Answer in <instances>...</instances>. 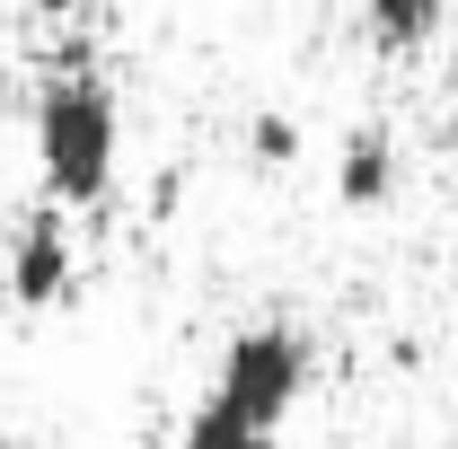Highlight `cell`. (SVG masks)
Wrapping results in <instances>:
<instances>
[{"label":"cell","instance_id":"cell-1","mask_svg":"<svg viewBox=\"0 0 458 449\" xmlns=\"http://www.w3.org/2000/svg\"><path fill=\"white\" fill-rule=\"evenodd\" d=\"M36 159L62 203H98L114 185V89L89 71V45H62V71L36 97Z\"/></svg>","mask_w":458,"mask_h":449},{"label":"cell","instance_id":"cell-2","mask_svg":"<svg viewBox=\"0 0 458 449\" xmlns=\"http://www.w3.org/2000/svg\"><path fill=\"white\" fill-rule=\"evenodd\" d=\"M300 379H309V343L291 335V326H247V335H229L221 388L212 396H229L256 432H274V423L291 414V396H300Z\"/></svg>","mask_w":458,"mask_h":449},{"label":"cell","instance_id":"cell-3","mask_svg":"<svg viewBox=\"0 0 458 449\" xmlns=\"http://www.w3.org/2000/svg\"><path fill=\"white\" fill-rule=\"evenodd\" d=\"M71 291V238H62L54 212H36V221L18 229V247H9V300H27V309H45Z\"/></svg>","mask_w":458,"mask_h":449},{"label":"cell","instance_id":"cell-4","mask_svg":"<svg viewBox=\"0 0 458 449\" xmlns=\"http://www.w3.org/2000/svg\"><path fill=\"white\" fill-rule=\"evenodd\" d=\"M388 185H397V141L379 123H352L344 150H335V194L352 212H370V203H388Z\"/></svg>","mask_w":458,"mask_h":449},{"label":"cell","instance_id":"cell-5","mask_svg":"<svg viewBox=\"0 0 458 449\" xmlns=\"http://www.w3.org/2000/svg\"><path fill=\"white\" fill-rule=\"evenodd\" d=\"M176 449H265V432H256V423H247V414H238L229 396H203Z\"/></svg>","mask_w":458,"mask_h":449},{"label":"cell","instance_id":"cell-6","mask_svg":"<svg viewBox=\"0 0 458 449\" xmlns=\"http://www.w3.org/2000/svg\"><path fill=\"white\" fill-rule=\"evenodd\" d=\"M370 9V27L388 36V45H423L432 27H441V0H361Z\"/></svg>","mask_w":458,"mask_h":449},{"label":"cell","instance_id":"cell-7","mask_svg":"<svg viewBox=\"0 0 458 449\" xmlns=\"http://www.w3.org/2000/svg\"><path fill=\"white\" fill-rule=\"evenodd\" d=\"M247 150H256L265 168H283L291 150H300V123H291V114H256V123H247Z\"/></svg>","mask_w":458,"mask_h":449},{"label":"cell","instance_id":"cell-8","mask_svg":"<svg viewBox=\"0 0 458 449\" xmlns=\"http://www.w3.org/2000/svg\"><path fill=\"white\" fill-rule=\"evenodd\" d=\"M432 141H441V150H458V114H450V123H441V132H432Z\"/></svg>","mask_w":458,"mask_h":449},{"label":"cell","instance_id":"cell-9","mask_svg":"<svg viewBox=\"0 0 458 449\" xmlns=\"http://www.w3.org/2000/svg\"><path fill=\"white\" fill-rule=\"evenodd\" d=\"M36 9H54V18H71V9H80V0H36Z\"/></svg>","mask_w":458,"mask_h":449},{"label":"cell","instance_id":"cell-10","mask_svg":"<svg viewBox=\"0 0 458 449\" xmlns=\"http://www.w3.org/2000/svg\"><path fill=\"white\" fill-rule=\"evenodd\" d=\"M0 449H27V441H9V432H0Z\"/></svg>","mask_w":458,"mask_h":449}]
</instances>
